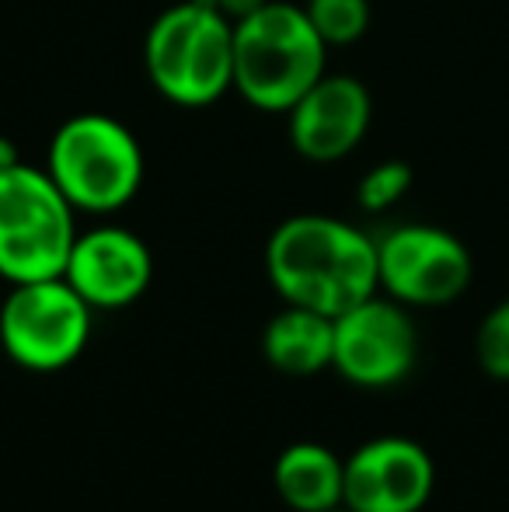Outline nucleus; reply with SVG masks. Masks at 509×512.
<instances>
[{
    "instance_id": "12",
    "label": "nucleus",
    "mask_w": 509,
    "mask_h": 512,
    "mask_svg": "<svg viewBox=\"0 0 509 512\" xmlns=\"http://www.w3.org/2000/svg\"><path fill=\"white\" fill-rule=\"evenodd\" d=\"M335 317L286 304L262 331V356L286 377H314L332 366Z\"/></svg>"
},
{
    "instance_id": "4",
    "label": "nucleus",
    "mask_w": 509,
    "mask_h": 512,
    "mask_svg": "<svg viewBox=\"0 0 509 512\" xmlns=\"http://www.w3.org/2000/svg\"><path fill=\"white\" fill-rule=\"evenodd\" d=\"M46 171L77 213H116L136 199L147 164L126 122L81 112L53 133Z\"/></svg>"
},
{
    "instance_id": "2",
    "label": "nucleus",
    "mask_w": 509,
    "mask_h": 512,
    "mask_svg": "<svg viewBox=\"0 0 509 512\" xmlns=\"http://www.w3.org/2000/svg\"><path fill=\"white\" fill-rule=\"evenodd\" d=\"M328 46L304 4L269 0L234 21V91L258 112L286 115L321 77Z\"/></svg>"
},
{
    "instance_id": "6",
    "label": "nucleus",
    "mask_w": 509,
    "mask_h": 512,
    "mask_svg": "<svg viewBox=\"0 0 509 512\" xmlns=\"http://www.w3.org/2000/svg\"><path fill=\"white\" fill-rule=\"evenodd\" d=\"M95 307L63 276L14 283L0 304V345L32 373L67 370L91 342Z\"/></svg>"
},
{
    "instance_id": "15",
    "label": "nucleus",
    "mask_w": 509,
    "mask_h": 512,
    "mask_svg": "<svg viewBox=\"0 0 509 512\" xmlns=\"http://www.w3.org/2000/svg\"><path fill=\"white\" fill-rule=\"evenodd\" d=\"M408 189H412V168L405 161H384L360 178L356 199L367 213H384L394 203H401Z\"/></svg>"
},
{
    "instance_id": "19",
    "label": "nucleus",
    "mask_w": 509,
    "mask_h": 512,
    "mask_svg": "<svg viewBox=\"0 0 509 512\" xmlns=\"http://www.w3.org/2000/svg\"><path fill=\"white\" fill-rule=\"evenodd\" d=\"M328 512H349L346 506H339V509H328Z\"/></svg>"
},
{
    "instance_id": "10",
    "label": "nucleus",
    "mask_w": 509,
    "mask_h": 512,
    "mask_svg": "<svg viewBox=\"0 0 509 512\" xmlns=\"http://www.w3.org/2000/svg\"><path fill=\"white\" fill-rule=\"evenodd\" d=\"M370 119H374V102L367 84L349 74H325L286 112V129L300 157L332 164L360 147Z\"/></svg>"
},
{
    "instance_id": "8",
    "label": "nucleus",
    "mask_w": 509,
    "mask_h": 512,
    "mask_svg": "<svg viewBox=\"0 0 509 512\" xmlns=\"http://www.w3.org/2000/svg\"><path fill=\"white\" fill-rule=\"evenodd\" d=\"M419 359V335L405 304L391 297H370L335 317L332 366L349 384L384 391L412 373Z\"/></svg>"
},
{
    "instance_id": "7",
    "label": "nucleus",
    "mask_w": 509,
    "mask_h": 512,
    "mask_svg": "<svg viewBox=\"0 0 509 512\" xmlns=\"http://www.w3.org/2000/svg\"><path fill=\"white\" fill-rule=\"evenodd\" d=\"M381 290L405 307L454 304L471 283V255L450 230L405 223L377 241Z\"/></svg>"
},
{
    "instance_id": "16",
    "label": "nucleus",
    "mask_w": 509,
    "mask_h": 512,
    "mask_svg": "<svg viewBox=\"0 0 509 512\" xmlns=\"http://www.w3.org/2000/svg\"><path fill=\"white\" fill-rule=\"evenodd\" d=\"M475 352H478V366L489 377L509 380V300L492 307L485 314V321L478 324Z\"/></svg>"
},
{
    "instance_id": "11",
    "label": "nucleus",
    "mask_w": 509,
    "mask_h": 512,
    "mask_svg": "<svg viewBox=\"0 0 509 512\" xmlns=\"http://www.w3.org/2000/svg\"><path fill=\"white\" fill-rule=\"evenodd\" d=\"M154 258L143 237L126 227L77 230L63 279L95 310H123L147 293Z\"/></svg>"
},
{
    "instance_id": "18",
    "label": "nucleus",
    "mask_w": 509,
    "mask_h": 512,
    "mask_svg": "<svg viewBox=\"0 0 509 512\" xmlns=\"http://www.w3.org/2000/svg\"><path fill=\"white\" fill-rule=\"evenodd\" d=\"M14 164H21L18 143H14L11 136H0V171L14 168Z\"/></svg>"
},
{
    "instance_id": "1",
    "label": "nucleus",
    "mask_w": 509,
    "mask_h": 512,
    "mask_svg": "<svg viewBox=\"0 0 509 512\" xmlns=\"http://www.w3.org/2000/svg\"><path fill=\"white\" fill-rule=\"evenodd\" d=\"M265 276L283 304L339 317L381 290L377 241L325 213H297L272 230Z\"/></svg>"
},
{
    "instance_id": "5",
    "label": "nucleus",
    "mask_w": 509,
    "mask_h": 512,
    "mask_svg": "<svg viewBox=\"0 0 509 512\" xmlns=\"http://www.w3.org/2000/svg\"><path fill=\"white\" fill-rule=\"evenodd\" d=\"M74 216L46 168L21 161L0 171V279L14 286L63 276L77 241Z\"/></svg>"
},
{
    "instance_id": "14",
    "label": "nucleus",
    "mask_w": 509,
    "mask_h": 512,
    "mask_svg": "<svg viewBox=\"0 0 509 512\" xmlns=\"http://www.w3.org/2000/svg\"><path fill=\"white\" fill-rule=\"evenodd\" d=\"M304 11L328 49L353 46L370 28V0H307Z\"/></svg>"
},
{
    "instance_id": "17",
    "label": "nucleus",
    "mask_w": 509,
    "mask_h": 512,
    "mask_svg": "<svg viewBox=\"0 0 509 512\" xmlns=\"http://www.w3.org/2000/svg\"><path fill=\"white\" fill-rule=\"evenodd\" d=\"M206 4L217 7V11L224 14V18L241 21V18H248V14H255L258 7H265L269 0H206Z\"/></svg>"
},
{
    "instance_id": "13",
    "label": "nucleus",
    "mask_w": 509,
    "mask_h": 512,
    "mask_svg": "<svg viewBox=\"0 0 509 512\" xmlns=\"http://www.w3.org/2000/svg\"><path fill=\"white\" fill-rule=\"evenodd\" d=\"M342 481H346V460H339L335 450L314 443V439L290 443L276 457V467H272L276 495L293 512L339 509Z\"/></svg>"
},
{
    "instance_id": "9",
    "label": "nucleus",
    "mask_w": 509,
    "mask_h": 512,
    "mask_svg": "<svg viewBox=\"0 0 509 512\" xmlns=\"http://www.w3.org/2000/svg\"><path fill=\"white\" fill-rule=\"evenodd\" d=\"M433 485V457L415 439L377 436L346 460L342 506L349 512H419Z\"/></svg>"
},
{
    "instance_id": "3",
    "label": "nucleus",
    "mask_w": 509,
    "mask_h": 512,
    "mask_svg": "<svg viewBox=\"0 0 509 512\" xmlns=\"http://www.w3.org/2000/svg\"><path fill=\"white\" fill-rule=\"evenodd\" d=\"M154 91L182 108H206L234 91V21L206 0H182L154 18L143 42Z\"/></svg>"
}]
</instances>
